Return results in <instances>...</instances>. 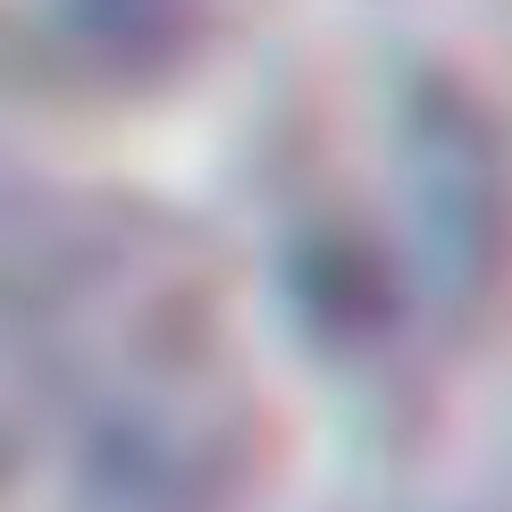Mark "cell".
<instances>
[{"mask_svg":"<svg viewBox=\"0 0 512 512\" xmlns=\"http://www.w3.org/2000/svg\"><path fill=\"white\" fill-rule=\"evenodd\" d=\"M244 303L294 387L454 378L512 294V135L437 59H361L269 152Z\"/></svg>","mask_w":512,"mask_h":512,"instance_id":"cell-1","label":"cell"},{"mask_svg":"<svg viewBox=\"0 0 512 512\" xmlns=\"http://www.w3.org/2000/svg\"><path fill=\"white\" fill-rule=\"evenodd\" d=\"M286 387L236 261L68 227L0 269V487L34 512H252Z\"/></svg>","mask_w":512,"mask_h":512,"instance_id":"cell-2","label":"cell"}]
</instances>
